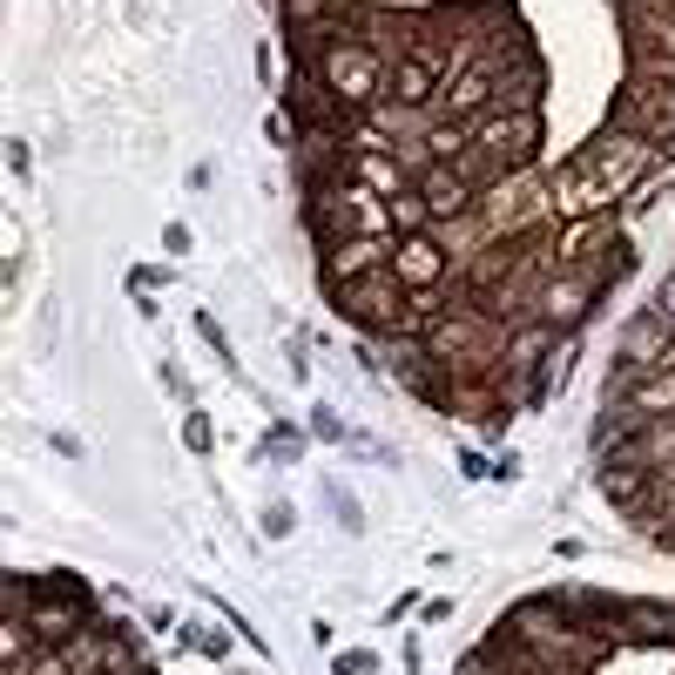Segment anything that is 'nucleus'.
<instances>
[{
    "label": "nucleus",
    "mask_w": 675,
    "mask_h": 675,
    "mask_svg": "<svg viewBox=\"0 0 675 675\" xmlns=\"http://www.w3.org/2000/svg\"><path fill=\"white\" fill-rule=\"evenodd\" d=\"M446 74H453V68H446L440 54H399V61H385L379 102H392V109H405V115H433Z\"/></svg>",
    "instance_id": "nucleus-2"
},
{
    "label": "nucleus",
    "mask_w": 675,
    "mask_h": 675,
    "mask_svg": "<svg viewBox=\"0 0 675 675\" xmlns=\"http://www.w3.org/2000/svg\"><path fill=\"white\" fill-rule=\"evenodd\" d=\"M385 223H392V243H399V236H426V230H433V210H426V197H419V190H399V197L385 203Z\"/></svg>",
    "instance_id": "nucleus-4"
},
{
    "label": "nucleus",
    "mask_w": 675,
    "mask_h": 675,
    "mask_svg": "<svg viewBox=\"0 0 675 675\" xmlns=\"http://www.w3.org/2000/svg\"><path fill=\"white\" fill-rule=\"evenodd\" d=\"M385 264H392V243H385V236H352V243L324 250V291L359 284V278H379Z\"/></svg>",
    "instance_id": "nucleus-3"
},
{
    "label": "nucleus",
    "mask_w": 675,
    "mask_h": 675,
    "mask_svg": "<svg viewBox=\"0 0 675 675\" xmlns=\"http://www.w3.org/2000/svg\"><path fill=\"white\" fill-rule=\"evenodd\" d=\"M385 271H392V284H399L405 298H433L460 264H453V250L440 243V230H426V236H399Z\"/></svg>",
    "instance_id": "nucleus-1"
}]
</instances>
